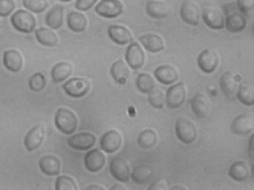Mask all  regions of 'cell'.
Instances as JSON below:
<instances>
[{
    "label": "cell",
    "instance_id": "17",
    "mask_svg": "<svg viewBox=\"0 0 254 190\" xmlns=\"http://www.w3.org/2000/svg\"><path fill=\"white\" fill-rule=\"evenodd\" d=\"M122 144V137L116 130H111L106 132L100 142L101 149L108 153L117 151Z\"/></svg>",
    "mask_w": 254,
    "mask_h": 190
},
{
    "label": "cell",
    "instance_id": "35",
    "mask_svg": "<svg viewBox=\"0 0 254 190\" xmlns=\"http://www.w3.org/2000/svg\"><path fill=\"white\" fill-rule=\"evenodd\" d=\"M155 82L153 78L149 74L140 73L136 78V86L142 93L149 94L155 88Z\"/></svg>",
    "mask_w": 254,
    "mask_h": 190
},
{
    "label": "cell",
    "instance_id": "36",
    "mask_svg": "<svg viewBox=\"0 0 254 190\" xmlns=\"http://www.w3.org/2000/svg\"><path fill=\"white\" fill-rule=\"evenodd\" d=\"M47 81L45 76L41 72L33 74L28 80V86L33 92H39L46 86Z\"/></svg>",
    "mask_w": 254,
    "mask_h": 190
},
{
    "label": "cell",
    "instance_id": "14",
    "mask_svg": "<svg viewBox=\"0 0 254 190\" xmlns=\"http://www.w3.org/2000/svg\"><path fill=\"white\" fill-rule=\"evenodd\" d=\"M45 133V129L41 125L32 127L24 138L23 144L26 150L31 152L38 149L44 140Z\"/></svg>",
    "mask_w": 254,
    "mask_h": 190
},
{
    "label": "cell",
    "instance_id": "42",
    "mask_svg": "<svg viewBox=\"0 0 254 190\" xmlns=\"http://www.w3.org/2000/svg\"><path fill=\"white\" fill-rule=\"evenodd\" d=\"M98 0H76L75 6L80 11H86L90 9Z\"/></svg>",
    "mask_w": 254,
    "mask_h": 190
},
{
    "label": "cell",
    "instance_id": "24",
    "mask_svg": "<svg viewBox=\"0 0 254 190\" xmlns=\"http://www.w3.org/2000/svg\"><path fill=\"white\" fill-rule=\"evenodd\" d=\"M138 40L143 47L148 51L156 53L165 49V43L159 35L153 33H147L141 35Z\"/></svg>",
    "mask_w": 254,
    "mask_h": 190
},
{
    "label": "cell",
    "instance_id": "12",
    "mask_svg": "<svg viewBox=\"0 0 254 190\" xmlns=\"http://www.w3.org/2000/svg\"><path fill=\"white\" fill-rule=\"evenodd\" d=\"M109 171L113 178L119 182H127L129 179V167L125 160L120 157L112 158L109 164Z\"/></svg>",
    "mask_w": 254,
    "mask_h": 190
},
{
    "label": "cell",
    "instance_id": "45",
    "mask_svg": "<svg viewBox=\"0 0 254 190\" xmlns=\"http://www.w3.org/2000/svg\"><path fill=\"white\" fill-rule=\"evenodd\" d=\"M85 190H104V189L102 188L101 186L97 185H90L87 187H86Z\"/></svg>",
    "mask_w": 254,
    "mask_h": 190
},
{
    "label": "cell",
    "instance_id": "40",
    "mask_svg": "<svg viewBox=\"0 0 254 190\" xmlns=\"http://www.w3.org/2000/svg\"><path fill=\"white\" fill-rule=\"evenodd\" d=\"M15 4L13 0H0V16L6 17L14 10Z\"/></svg>",
    "mask_w": 254,
    "mask_h": 190
},
{
    "label": "cell",
    "instance_id": "3",
    "mask_svg": "<svg viewBox=\"0 0 254 190\" xmlns=\"http://www.w3.org/2000/svg\"><path fill=\"white\" fill-rule=\"evenodd\" d=\"M10 20L14 29L23 33L32 32L36 26V19L34 16L23 9L16 11L11 16Z\"/></svg>",
    "mask_w": 254,
    "mask_h": 190
},
{
    "label": "cell",
    "instance_id": "6",
    "mask_svg": "<svg viewBox=\"0 0 254 190\" xmlns=\"http://www.w3.org/2000/svg\"><path fill=\"white\" fill-rule=\"evenodd\" d=\"M62 88L68 96L80 98L88 92L90 84L85 78L75 77L70 79L63 84Z\"/></svg>",
    "mask_w": 254,
    "mask_h": 190
},
{
    "label": "cell",
    "instance_id": "43",
    "mask_svg": "<svg viewBox=\"0 0 254 190\" xmlns=\"http://www.w3.org/2000/svg\"><path fill=\"white\" fill-rule=\"evenodd\" d=\"M168 183L166 179L158 180L152 183L148 189L149 190H168Z\"/></svg>",
    "mask_w": 254,
    "mask_h": 190
},
{
    "label": "cell",
    "instance_id": "5",
    "mask_svg": "<svg viewBox=\"0 0 254 190\" xmlns=\"http://www.w3.org/2000/svg\"><path fill=\"white\" fill-rule=\"evenodd\" d=\"M187 94V88L184 82L178 83L170 88L166 94V103L170 108L180 107L184 102Z\"/></svg>",
    "mask_w": 254,
    "mask_h": 190
},
{
    "label": "cell",
    "instance_id": "1",
    "mask_svg": "<svg viewBox=\"0 0 254 190\" xmlns=\"http://www.w3.org/2000/svg\"><path fill=\"white\" fill-rule=\"evenodd\" d=\"M55 125L59 131L65 135H70L76 130L78 120L75 114L71 110L60 107L55 115Z\"/></svg>",
    "mask_w": 254,
    "mask_h": 190
},
{
    "label": "cell",
    "instance_id": "33",
    "mask_svg": "<svg viewBox=\"0 0 254 190\" xmlns=\"http://www.w3.org/2000/svg\"><path fill=\"white\" fill-rule=\"evenodd\" d=\"M249 173V168L247 164L243 161L234 162L228 170V175L231 179L237 182L246 180Z\"/></svg>",
    "mask_w": 254,
    "mask_h": 190
},
{
    "label": "cell",
    "instance_id": "15",
    "mask_svg": "<svg viewBox=\"0 0 254 190\" xmlns=\"http://www.w3.org/2000/svg\"><path fill=\"white\" fill-rule=\"evenodd\" d=\"M219 86L227 98L230 100L235 99L239 85L233 73L228 71L223 73L219 79Z\"/></svg>",
    "mask_w": 254,
    "mask_h": 190
},
{
    "label": "cell",
    "instance_id": "10",
    "mask_svg": "<svg viewBox=\"0 0 254 190\" xmlns=\"http://www.w3.org/2000/svg\"><path fill=\"white\" fill-rule=\"evenodd\" d=\"M95 136L89 132H81L69 137L66 142L71 148L77 150H87L96 142Z\"/></svg>",
    "mask_w": 254,
    "mask_h": 190
},
{
    "label": "cell",
    "instance_id": "47",
    "mask_svg": "<svg viewBox=\"0 0 254 190\" xmlns=\"http://www.w3.org/2000/svg\"><path fill=\"white\" fill-rule=\"evenodd\" d=\"M169 190H183L189 189L187 187L182 185H176L174 186L172 188L169 189Z\"/></svg>",
    "mask_w": 254,
    "mask_h": 190
},
{
    "label": "cell",
    "instance_id": "48",
    "mask_svg": "<svg viewBox=\"0 0 254 190\" xmlns=\"http://www.w3.org/2000/svg\"><path fill=\"white\" fill-rule=\"evenodd\" d=\"M61 1H63V2H69L72 0H59Z\"/></svg>",
    "mask_w": 254,
    "mask_h": 190
},
{
    "label": "cell",
    "instance_id": "2",
    "mask_svg": "<svg viewBox=\"0 0 254 190\" xmlns=\"http://www.w3.org/2000/svg\"><path fill=\"white\" fill-rule=\"evenodd\" d=\"M175 133L181 142L189 144L195 141L197 132L195 125L191 121L181 117L176 120Z\"/></svg>",
    "mask_w": 254,
    "mask_h": 190
},
{
    "label": "cell",
    "instance_id": "18",
    "mask_svg": "<svg viewBox=\"0 0 254 190\" xmlns=\"http://www.w3.org/2000/svg\"><path fill=\"white\" fill-rule=\"evenodd\" d=\"M104 154L98 149L94 148L87 152L84 156V162L86 169L90 172L99 171L105 164Z\"/></svg>",
    "mask_w": 254,
    "mask_h": 190
},
{
    "label": "cell",
    "instance_id": "16",
    "mask_svg": "<svg viewBox=\"0 0 254 190\" xmlns=\"http://www.w3.org/2000/svg\"><path fill=\"white\" fill-rule=\"evenodd\" d=\"M226 14L224 21L226 29L231 33L242 31L246 26V18L244 14L238 9L230 11Z\"/></svg>",
    "mask_w": 254,
    "mask_h": 190
},
{
    "label": "cell",
    "instance_id": "9",
    "mask_svg": "<svg viewBox=\"0 0 254 190\" xmlns=\"http://www.w3.org/2000/svg\"><path fill=\"white\" fill-rule=\"evenodd\" d=\"M182 20L190 25L196 26L199 22L200 12L197 4L193 0H184L180 6Z\"/></svg>",
    "mask_w": 254,
    "mask_h": 190
},
{
    "label": "cell",
    "instance_id": "28",
    "mask_svg": "<svg viewBox=\"0 0 254 190\" xmlns=\"http://www.w3.org/2000/svg\"><path fill=\"white\" fill-rule=\"evenodd\" d=\"M64 7L61 5H56L47 13L45 21L47 26L56 30L60 28L63 23Z\"/></svg>",
    "mask_w": 254,
    "mask_h": 190
},
{
    "label": "cell",
    "instance_id": "29",
    "mask_svg": "<svg viewBox=\"0 0 254 190\" xmlns=\"http://www.w3.org/2000/svg\"><path fill=\"white\" fill-rule=\"evenodd\" d=\"M66 23L68 27L71 31L74 32H81L86 28L87 19L83 13L72 11L67 16Z\"/></svg>",
    "mask_w": 254,
    "mask_h": 190
},
{
    "label": "cell",
    "instance_id": "4",
    "mask_svg": "<svg viewBox=\"0 0 254 190\" xmlns=\"http://www.w3.org/2000/svg\"><path fill=\"white\" fill-rule=\"evenodd\" d=\"M205 24L213 29H221L224 26L225 18L222 9L213 4L204 5L201 11Z\"/></svg>",
    "mask_w": 254,
    "mask_h": 190
},
{
    "label": "cell",
    "instance_id": "23",
    "mask_svg": "<svg viewBox=\"0 0 254 190\" xmlns=\"http://www.w3.org/2000/svg\"><path fill=\"white\" fill-rule=\"evenodd\" d=\"M38 165L41 171L47 176H56L60 174L61 163L59 159L52 155L42 157L39 160Z\"/></svg>",
    "mask_w": 254,
    "mask_h": 190
},
{
    "label": "cell",
    "instance_id": "8",
    "mask_svg": "<svg viewBox=\"0 0 254 190\" xmlns=\"http://www.w3.org/2000/svg\"><path fill=\"white\" fill-rule=\"evenodd\" d=\"M219 62L218 52L212 48H206L198 55L197 63L199 68L205 73L214 72Z\"/></svg>",
    "mask_w": 254,
    "mask_h": 190
},
{
    "label": "cell",
    "instance_id": "38",
    "mask_svg": "<svg viewBox=\"0 0 254 190\" xmlns=\"http://www.w3.org/2000/svg\"><path fill=\"white\" fill-rule=\"evenodd\" d=\"M55 186L56 190H76L77 189L74 180L65 175L58 177L56 180Z\"/></svg>",
    "mask_w": 254,
    "mask_h": 190
},
{
    "label": "cell",
    "instance_id": "37",
    "mask_svg": "<svg viewBox=\"0 0 254 190\" xmlns=\"http://www.w3.org/2000/svg\"><path fill=\"white\" fill-rule=\"evenodd\" d=\"M148 100L152 107L161 108L166 103V95L161 89H154L149 93Z\"/></svg>",
    "mask_w": 254,
    "mask_h": 190
},
{
    "label": "cell",
    "instance_id": "30",
    "mask_svg": "<svg viewBox=\"0 0 254 190\" xmlns=\"http://www.w3.org/2000/svg\"><path fill=\"white\" fill-rule=\"evenodd\" d=\"M72 71V65L69 62L63 61L57 63L51 72L53 81L55 83L64 81L71 75Z\"/></svg>",
    "mask_w": 254,
    "mask_h": 190
},
{
    "label": "cell",
    "instance_id": "26",
    "mask_svg": "<svg viewBox=\"0 0 254 190\" xmlns=\"http://www.w3.org/2000/svg\"><path fill=\"white\" fill-rule=\"evenodd\" d=\"M110 74L117 83L123 85L126 83L129 77V70L122 59H118L112 64Z\"/></svg>",
    "mask_w": 254,
    "mask_h": 190
},
{
    "label": "cell",
    "instance_id": "25",
    "mask_svg": "<svg viewBox=\"0 0 254 190\" xmlns=\"http://www.w3.org/2000/svg\"><path fill=\"white\" fill-rule=\"evenodd\" d=\"M2 61L5 68L13 73L19 72L23 64L21 54L18 51L13 49L4 51Z\"/></svg>",
    "mask_w": 254,
    "mask_h": 190
},
{
    "label": "cell",
    "instance_id": "31",
    "mask_svg": "<svg viewBox=\"0 0 254 190\" xmlns=\"http://www.w3.org/2000/svg\"><path fill=\"white\" fill-rule=\"evenodd\" d=\"M35 36L37 42L41 45L54 47L58 43L57 35L50 29L45 27H40L35 31Z\"/></svg>",
    "mask_w": 254,
    "mask_h": 190
},
{
    "label": "cell",
    "instance_id": "19",
    "mask_svg": "<svg viewBox=\"0 0 254 190\" xmlns=\"http://www.w3.org/2000/svg\"><path fill=\"white\" fill-rule=\"evenodd\" d=\"M156 79L164 85H170L178 80L179 74L177 69L170 64H163L154 71Z\"/></svg>",
    "mask_w": 254,
    "mask_h": 190
},
{
    "label": "cell",
    "instance_id": "20",
    "mask_svg": "<svg viewBox=\"0 0 254 190\" xmlns=\"http://www.w3.org/2000/svg\"><path fill=\"white\" fill-rule=\"evenodd\" d=\"M190 105L194 114L199 118L206 117L210 111V100L207 95L202 93H197L192 97Z\"/></svg>",
    "mask_w": 254,
    "mask_h": 190
},
{
    "label": "cell",
    "instance_id": "22",
    "mask_svg": "<svg viewBox=\"0 0 254 190\" xmlns=\"http://www.w3.org/2000/svg\"><path fill=\"white\" fill-rule=\"evenodd\" d=\"M145 10L151 17L161 19L166 18L169 15L170 8L168 4L164 1L148 0L146 3Z\"/></svg>",
    "mask_w": 254,
    "mask_h": 190
},
{
    "label": "cell",
    "instance_id": "34",
    "mask_svg": "<svg viewBox=\"0 0 254 190\" xmlns=\"http://www.w3.org/2000/svg\"><path fill=\"white\" fill-rule=\"evenodd\" d=\"M157 139L156 132L151 129L141 131L137 139L138 146L143 149H149L155 144Z\"/></svg>",
    "mask_w": 254,
    "mask_h": 190
},
{
    "label": "cell",
    "instance_id": "21",
    "mask_svg": "<svg viewBox=\"0 0 254 190\" xmlns=\"http://www.w3.org/2000/svg\"><path fill=\"white\" fill-rule=\"evenodd\" d=\"M108 34L112 41L120 45L130 43L133 40L130 31L126 27L119 25H110L108 29Z\"/></svg>",
    "mask_w": 254,
    "mask_h": 190
},
{
    "label": "cell",
    "instance_id": "44",
    "mask_svg": "<svg viewBox=\"0 0 254 190\" xmlns=\"http://www.w3.org/2000/svg\"><path fill=\"white\" fill-rule=\"evenodd\" d=\"M254 136L253 134L250 138L248 143V154L249 157L253 159L254 158Z\"/></svg>",
    "mask_w": 254,
    "mask_h": 190
},
{
    "label": "cell",
    "instance_id": "11",
    "mask_svg": "<svg viewBox=\"0 0 254 190\" xmlns=\"http://www.w3.org/2000/svg\"><path fill=\"white\" fill-rule=\"evenodd\" d=\"M125 59L131 69H138L143 66L145 54L138 43L132 42L127 47L125 52Z\"/></svg>",
    "mask_w": 254,
    "mask_h": 190
},
{
    "label": "cell",
    "instance_id": "39",
    "mask_svg": "<svg viewBox=\"0 0 254 190\" xmlns=\"http://www.w3.org/2000/svg\"><path fill=\"white\" fill-rule=\"evenodd\" d=\"M23 6L30 11L40 13L48 7L47 0H22Z\"/></svg>",
    "mask_w": 254,
    "mask_h": 190
},
{
    "label": "cell",
    "instance_id": "46",
    "mask_svg": "<svg viewBox=\"0 0 254 190\" xmlns=\"http://www.w3.org/2000/svg\"><path fill=\"white\" fill-rule=\"evenodd\" d=\"M110 189L111 190H124L126 188L122 185L118 184L112 186Z\"/></svg>",
    "mask_w": 254,
    "mask_h": 190
},
{
    "label": "cell",
    "instance_id": "41",
    "mask_svg": "<svg viewBox=\"0 0 254 190\" xmlns=\"http://www.w3.org/2000/svg\"><path fill=\"white\" fill-rule=\"evenodd\" d=\"M236 4L239 11L245 15L253 10L254 0H237Z\"/></svg>",
    "mask_w": 254,
    "mask_h": 190
},
{
    "label": "cell",
    "instance_id": "27",
    "mask_svg": "<svg viewBox=\"0 0 254 190\" xmlns=\"http://www.w3.org/2000/svg\"><path fill=\"white\" fill-rule=\"evenodd\" d=\"M236 96L244 105H253L254 103V86L250 81H244L239 86Z\"/></svg>",
    "mask_w": 254,
    "mask_h": 190
},
{
    "label": "cell",
    "instance_id": "32",
    "mask_svg": "<svg viewBox=\"0 0 254 190\" xmlns=\"http://www.w3.org/2000/svg\"><path fill=\"white\" fill-rule=\"evenodd\" d=\"M153 173V169L150 166L141 164L134 168L131 173V178L134 183L142 185L150 180Z\"/></svg>",
    "mask_w": 254,
    "mask_h": 190
},
{
    "label": "cell",
    "instance_id": "7",
    "mask_svg": "<svg viewBox=\"0 0 254 190\" xmlns=\"http://www.w3.org/2000/svg\"><path fill=\"white\" fill-rule=\"evenodd\" d=\"M94 10L103 17L113 18L120 15L124 11V7L120 0H101L96 5Z\"/></svg>",
    "mask_w": 254,
    "mask_h": 190
},
{
    "label": "cell",
    "instance_id": "13",
    "mask_svg": "<svg viewBox=\"0 0 254 190\" xmlns=\"http://www.w3.org/2000/svg\"><path fill=\"white\" fill-rule=\"evenodd\" d=\"M254 128L253 115L244 114L238 116L232 122L231 131L236 135H247L253 131Z\"/></svg>",
    "mask_w": 254,
    "mask_h": 190
}]
</instances>
